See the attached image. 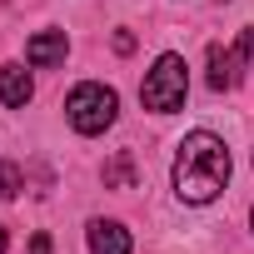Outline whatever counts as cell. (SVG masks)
I'll return each mask as SVG.
<instances>
[{
  "label": "cell",
  "instance_id": "cell-1",
  "mask_svg": "<svg viewBox=\"0 0 254 254\" xmlns=\"http://www.w3.org/2000/svg\"><path fill=\"white\" fill-rule=\"evenodd\" d=\"M229 185V150L219 135L209 130H194L185 135L180 155H175V190L185 204H209L219 190Z\"/></svg>",
  "mask_w": 254,
  "mask_h": 254
},
{
  "label": "cell",
  "instance_id": "cell-2",
  "mask_svg": "<svg viewBox=\"0 0 254 254\" xmlns=\"http://www.w3.org/2000/svg\"><path fill=\"white\" fill-rule=\"evenodd\" d=\"M115 110H120L115 90H110V85H95V80L75 85L70 100H65V115H70V125H75L80 135H100V130H110V125H115Z\"/></svg>",
  "mask_w": 254,
  "mask_h": 254
},
{
  "label": "cell",
  "instance_id": "cell-3",
  "mask_svg": "<svg viewBox=\"0 0 254 254\" xmlns=\"http://www.w3.org/2000/svg\"><path fill=\"white\" fill-rule=\"evenodd\" d=\"M185 90H190L185 60H180V55H160L155 70H150L145 85H140V100H145V110H155V115H175V110L185 105Z\"/></svg>",
  "mask_w": 254,
  "mask_h": 254
},
{
  "label": "cell",
  "instance_id": "cell-4",
  "mask_svg": "<svg viewBox=\"0 0 254 254\" xmlns=\"http://www.w3.org/2000/svg\"><path fill=\"white\" fill-rule=\"evenodd\" d=\"M239 65H249L239 45H234V50L209 45V90H234V85H239Z\"/></svg>",
  "mask_w": 254,
  "mask_h": 254
},
{
  "label": "cell",
  "instance_id": "cell-5",
  "mask_svg": "<svg viewBox=\"0 0 254 254\" xmlns=\"http://www.w3.org/2000/svg\"><path fill=\"white\" fill-rule=\"evenodd\" d=\"M65 30H45V35H35L30 45H25V60L35 65V70H50V65H60L65 60Z\"/></svg>",
  "mask_w": 254,
  "mask_h": 254
},
{
  "label": "cell",
  "instance_id": "cell-6",
  "mask_svg": "<svg viewBox=\"0 0 254 254\" xmlns=\"http://www.w3.org/2000/svg\"><path fill=\"white\" fill-rule=\"evenodd\" d=\"M90 254H130V234L115 219H95L90 224Z\"/></svg>",
  "mask_w": 254,
  "mask_h": 254
},
{
  "label": "cell",
  "instance_id": "cell-7",
  "mask_svg": "<svg viewBox=\"0 0 254 254\" xmlns=\"http://www.w3.org/2000/svg\"><path fill=\"white\" fill-rule=\"evenodd\" d=\"M30 95H35V85H30V75H25L20 65H5V70H0V100H5L10 110H20Z\"/></svg>",
  "mask_w": 254,
  "mask_h": 254
},
{
  "label": "cell",
  "instance_id": "cell-8",
  "mask_svg": "<svg viewBox=\"0 0 254 254\" xmlns=\"http://www.w3.org/2000/svg\"><path fill=\"white\" fill-rule=\"evenodd\" d=\"M105 185H110V190H130V185H135V165H130V155H120L115 165H105Z\"/></svg>",
  "mask_w": 254,
  "mask_h": 254
},
{
  "label": "cell",
  "instance_id": "cell-9",
  "mask_svg": "<svg viewBox=\"0 0 254 254\" xmlns=\"http://www.w3.org/2000/svg\"><path fill=\"white\" fill-rule=\"evenodd\" d=\"M20 185H25V180H20V165H15V160H0V204L15 199Z\"/></svg>",
  "mask_w": 254,
  "mask_h": 254
},
{
  "label": "cell",
  "instance_id": "cell-10",
  "mask_svg": "<svg viewBox=\"0 0 254 254\" xmlns=\"http://www.w3.org/2000/svg\"><path fill=\"white\" fill-rule=\"evenodd\" d=\"M30 254H55V244H50V234H45V229H35V234H30Z\"/></svg>",
  "mask_w": 254,
  "mask_h": 254
},
{
  "label": "cell",
  "instance_id": "cell-11",
  "mask_svg": "<svg viewBox=\"0 0 254 254\" xmlns=\"http://www.w3.org/2000/svg\"><path fill=\"white\" fill-rule=\"evenodd\" d=\"M115 50L130 55V50H135V35H130V30H115Z\"/></svg>",
  "mask_w": 254,
  "mask_h": 254
},
{
  "label": "cell",
  "instance_id": "cell-12",
  "mask_svg": "<svg viewBox=\"0 0 254 254\" xmlns=\"http://www.w3.org/2000/svg\"><path fill=\"white\" fill-rule=\"evenodd\" d=\"M0 254H5V224H0Z\"/></svg>",
  "mask_w": 254,
  "mask_h": 254
},
{
  "label": "cell",
  "instance_id": "cell-13",
  "mask_svg": "<svg viewBox=\"0 0 254 254\" xmlns=\"http://www.w3.org/2000/svg\"><path fill=\"white\" fill-rule=\"evenodd\" d=\"M249 219H254V209H249Z\"/></svg>",
  "mask_w": 254,
  "mask_h": 254
}]
</instances>
